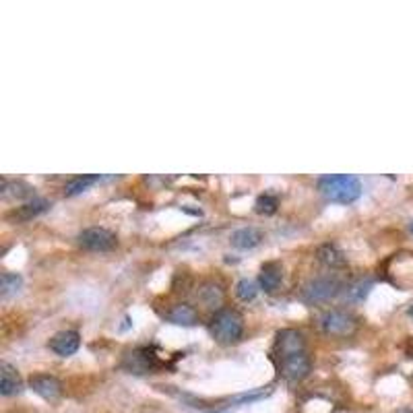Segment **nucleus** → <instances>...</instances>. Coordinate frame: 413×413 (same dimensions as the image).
Listing matches in <instances>:
<instances>
[{"mask_svg":"<svg viewBox=\"0 0 413 413\" xmlns=\"http://www.w3.org/2000/svg\"><path fill=\"white\" fill-rule=\"evenodd\" d=\"M316 188L327 201L339 203V205H351L362 196V182L358 176H351V174L322 176L318 178Z\"/></svg>","mask_w":413,"mask_h":413,"instance_id":"nucleus-1","label":"nucleus"},{"mask_svg":"<svg viewBox=\"0 0 413 413\" xmlns=\"http://www.w3.org/2000/svg\"><path fill=\"white\" fill-rule=\"evenodd\" d=\"M244 333V318L238 310L234 308H221L213 314L211 318V335L223 343V345H230V343H236L240 341Z\"/></svg>","mask_w":413,"mask_h":413,"instance_id":"nucleus-2","label":"nucleus"},{"mask_svg":"<svg viewBox=\"0 0 413 413\" xmlns=\"http://www.w3.org/2000/svg\"><path fill=\"white\" fill-rule=\"evenodd\" d=\"M318 324L329 337H351L358 331V318L347 310H327Z\"/></svg>","mask_w":413,"mask_h":413,"instance_id":"nucleus-3","label":"nucleus"},{"mask_svg":"<svg viewBox=\"0 0 413 413\" xmlns=\"http://www.w3.org/2000/svg\"><path fill=\"white\" fill-rule=\"evenodd\" d=\"M341 289L343 287L337 277H316V279H310L302 287L300 297L306 304H320V302H329L331 297L339 295Z\"/></svg>","mask_w":413,"mask_h":413,"instance_id":"nucleus-4","label":"nucleus"},{"mask_svg":"<svg viewBox=\"0 0 413 413\" xmlns=\"http://www.w3.org/2000/svg\"><path fill=\"white\" fill-rule=\"evenodd\" d=\"M77 242L81 248L91 253H108L118 246L116 234L106 228H87L77 236Z\"/></svg>","mask_w":413,"mask_h":413,"instance_id":"nucleus-5","label":"nucleus"},{"mask_svg":"<svg viewBox=\"0 0 413 413\" xmlns=\"http://www.w3.org/2000/svg\"><path fill=\"white\" fill-rule=\"evenodd\" d=\"M277 362H279L281 374H283L285 380H289V383H302V380L310 374V370H312V362H310L308 351L283 356V358H277Z\"/></svg>","mask_w":413,"mask_h":413,"instance_id":"nucleus-6","label":"nucleus"},{"mask_svg":"<svg viewBox=\"0 0 413 413\" xmlns=\"http://www.w3.org/2000/svg\"><path fill=\"white\" fill-rule=\"evenodd\" d=\"M306 351V339L300 331L295 329H283L277 333L275 339V356L283 358V356H291V354H300Z\"/></svg>","mask_w":413,"mask_h":413,"instance_id":"nucleus-7","label":"nucleus"},{"mask_svg":"<svg viewBox=\"0 0 413 413\" xmlns=\"http://www.w3.org/2000/svg\"><path fill=\"white\" fill-rule=\"evenodd\" d=\"M29 389L46 401H54L62 395V383L50 374H35L29 378Z\"/></svg>","mask_w":413,"mask_h":413,"instance_id":"nucleus-8","label":"nucleus"},{"mask_svg":"<svg viewBox=\"0 0 413 413\" xmlns=\"http://www.w3.org/2000/svg\"><path fill=\"white\" fill-rule=\"evenodd\" d=\"M48 347H50L56 356L68 358V356H73V354L79 351V347H81V335H79L77 331H60V333H56V335L50 339Z\"/></svg>","mask_w":413,"mask_h":413,"instance_id":"nucleus-9","label":"nucleus"},{"mask_svg":"<svg viewBox=\"0 0 413 413\" xmlns=\"http://www.w3.org/2000/svg\"><path fill=\"white\" fill-rule=\"evenodd\" d=\"M21 391H23V380L19 372L8 362H2L0 364V395L12 397V395H19Z\"/></svg>","mask_w":413,"mask_h":413,"instance_id":"nucleus-10","label":"nucleus"},{"mask_svg":"<svg viewBox=\"0 0 413 413\" xmlns=\"http://www.w3.org/2000/svg\"><path fill=\"white\" fill-rule=\"evenodd\" d=\"M196 297L201 300V304L205 306V308H219L221 304H223V297H226V293H223V287L219 285V283H215V281H203L201 285H199V291H196ZM221 310V308H219Z\"/></svg>","mask_w":413,"mask_h":413,"instance_id":"nucleus-11","label":"nucleus"},{"mask_svg":"<svg viewBox=\"0 0 413 413\" xmlns=\"http://www.w3.org/2000/svg\"><path fill=\"white\" fill-rule=\"evenodd\" d=\"M232 246L238 250H253L263 242V232L259 228H240L232 234Z\"/></svg>","mask_w":413,"mask_h":413,"instance_id":"nucleus-12","label":"nucleus"},{"mask_svg":"<svg viewBox=\"0 0 413 413\" xmlns=\"http://www.w3.org/2000/svg\"><path fill=\"white\" fill-rule=\"evenodd\" d=\"M316 259L324 265V267H329V269H341V267H345L347 265V259H345V255H343V250L337 246V244H322L318 250H316Z\"/></svg>","mask_w":413,"mask_h":413,"instance_id":"nucleus-13","label":"nucleus"},{"mask_svg":"<svg viewBox=\"0 0 413 413\" xmlns=\"http://www.w3.org/2000/svg\"><path fill=\"white\" fill-rule=\"evenodd\" d=\"M102 180H106V176H100V174H83V176H75V178H71V180L66 182V186H64V194H66V196H77V194H81V192L89 190L93 184H98V182H102Z\"/></svg>","mask_w":413,"mask_h":413,"instance_id":"nucleus-14","label":"nucleus"},{"mask_svg":"<svg viewBox=\"0 0 413 413\" xmlns=\"http://www.w3.org/2000/svg\"><path fill=\"white\" fill-rule=\"evenodd\" d=\"M281 279H283V269H281L279 263H265V265H263L261 275H259V283H261V287H263L267 293H273V291L279 289Z\"/></svg>","mask_w":413,"mask_h":413,"instance_id":"nucleus-15","label":"nucleus"},{"mask_svg":"<svg viewBox=\"0 0 413 413\" xmlns=\"http://www.w3.org/2000/svg\"><path fill=\"white\" fill-rule=\"evenodd\" d=\"M125 366H127L131 372H135V374H145V372L153 370V368L157 366V362L151 358V354H149L147 349H138V351H133L131 356H127Z\"/></svg>","mask_w":413,"mask_h":413,"instance_id":"nucleus-16","label":"nucleus"},{"mask_svg":"<svg viewBox=\"0 0 413 413\" xmlns=\"http://www.w3.org/2000/svg\"><path fill=\"white\" fill-rule=\"evenodd\" d=\"M167 320L180 327H194L199 320V314L192 306L188 304H176L169 312H167Z\"/></svg>","mask_w":413,"mask_h":413,"instance_id":"nucleus-17","label":"nucleus"},{"mask_svg":"<svg viewBox=\"0 0 413 413\" xmlns=\"http://www.w3.org/2000/svg\"><path fill=\"white\" fill-rule=\"evenodd\" d=\"M50 207H52V205H50L46 199H37V196H33L29 203H25L23 207H19V209H17L15 217H17V219H21V221H27V219H33V217H37V215L46 213Z\"/></svg>","mask_w":413,"mask_h":413,"instance_id":"nucleus-18","label":"nucleus"},{"mask_svg":"<svg viewBox=\"0 0 413 413\" xmlns=\"http://www.w3.org/2000/svg\"><path fill=\"white\" fill-rule=\"evenodd\" d=\"M370 289H372V279H358V281H354L345 287V300L347 302H362V300L368 297Z\"/></svg>","mask_w":413,"mask_h":413,"instance_id":"nucleus-19","label":"nucleus"},{"mask_svg":"<svg viewBox=\"0 0 413 413\" xmlns=\"http://www.w3.org/2000/svg\"><path fill=\"white\" fill-rule=\"evenodd\" d=\"M21 287H23V277L17 275V273H8V271L2 273V277H0V293H2V297H10V295L19 293Z\"/></svg>","mask_w":413,"mask_h":413,"instance_id":"nucleus-20","label":"nucleus"},{"mask_svg":"<svg viewBox=\"0 0 413 413\" xmlns=\"http://www.w3.org/2000/svg\"><path fill=\"white\" fill-rule=\"evenodd\" d=\"M33 194V190H31V186H27L25 182H8V180H2V196L4 199H8V196H12V199H27V196H31Z\"/></svg>","mask_w":413,"mask_h":413,"instance_id":"nucleus-21","label":"nucleus"},{"mask_svg":"<svg viewBox=\"0 0 413 413\" xmlns=\"http://www.w3.org/2000/svg\"><path fill=\"white\" fill-rule=\"evenodd\" d=\"M277 207H279V199L275 194H269V192L261 194L255 203V211L259 215H273V213H277Z\"/></svg>","mask_w":413,"mask_h":413,"instance_id":"nucleus-22","label":"nucleus"},{"mask_svg":"<svg viewBox=\"0 0 413 413\" xmlns=\"http://www.w3.org/2000/svg\"><path fill=\"white\" fill-rule=\"evenodd\" d=\"M236 295H238L242 302H253V300L259 295V285H257V281H253V279H242V281H238V285H236Z\"/></svg>","mask_w":413,"mask_h":413,"instance_id":"nucleus-23","label":"nucleus"},{"mask_svg":"<svg viewBox=\"0 0 413 413\" xmlns=\"http://www.w3.org/2000/svg\"><path fill=\"white\" fill-rule=\"evenodd\" d=\"M395 413H413V410H407V407H405V410H399V412Z\"/></svg>","mask_w":413,"mask_h":413,"instance_id":"nucleus-24","label":"nucleus"},{"mask_svg":"<svg viewBox=\"0 0 413 413\" xmlns=\"http://www.w3.org/2000/svg\"><path fill=\"white\" fill-rule=\"evenodd\" d=\"M407 314H410V316H413V304H412V306H410V310H407Z\"/></svg>","mask_w":413,"mask_h":413,"instance_id":"nucleus-25","label":"nucleus"},{"mask_svg":"<svg viewBox=\"0 0 413 413\" xmlns=\"http://www.w3.org/2000/svg\"><path fill=\"white\" fill-rule=\"evenodd\" d=\"M211 413H219V412H211Z\"/></svg>","mask_w":413,"mask_h":413,"instance_id":"nucleus-26","label":"nucleus"},{"mask_svg":"<svg viewBox=\"0 0 413 413\" xmlns=\"http://www.w3.org/2000/svg\"><path fill=\"white\" fill-rule=\"evenodd\" d=\"M412 232H413V223H412Z\"/></svg>","mask_w":413,"mask_h":413,"instance_id":"nucleus-27","label":"nucleus"}]
</instances>
